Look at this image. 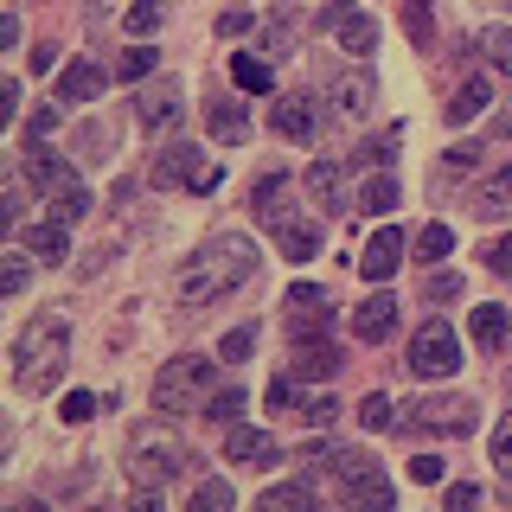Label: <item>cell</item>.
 <instances>
[{
    "mask_svg": "<svg viewBox=\"0 0 512 512\" xmlns=\"http://www.w3.org/2000/svg\"><path fill=\"white\" fill-rule=\"evenodd\" d=\"M250 276H256V244L237 237V231H224V237H212V244L180 269V301H186V308H212V301L237 295Z\"/></svg>",
    "mask_w": 512,
    "mask_h": 512,
    "instance_id": "obj_1",
    "label": "cell"
},
{
    "mask_svg": "<svg viewBox=\"0 0 512 512\" xmlns=\"http://www.w3.org/2000/svg\"><path fill=\"white\" fill-rule=\"evenodd\" d=\"M64 359H71V327L52 314H39V320H26L20 327V340H13V384L32 397H45L52 384L64 378Z\"/></svg>",
    "mask_w": 512,
    "mask_h": 512,
    "instance_id": "obj_2",
    "label": "cell"
},
{
    "mask_svg": "<svg viewBox=\"0 0 512 512\" xmlns=\"http://www.w3.org/2000/svg\"><path fill=\"white\" fill-rule=\"evenodd\" d=\"M26 180L39 186V199H45V212H52V224H71V218L90 212L84 180H77V173L64 167L58 154H45V141H32V148H26Z\"/></svg>",
    "mask_w": 512,
    "mask_h": 512,
    "instance_id": "obj_3",
    "label": "cell"
},
{
    "mask_svg": "<svg viewBox=\"0 0 512 512\" xmlns=\"http://www.w3.org/2000/svg\"><path fill=\"white\" fill-rule=\"evenodd\" d=\"M333 480H340V500L352 512H391V480L372 455H359V448H333Z\"/></svg>",
    "mask_w": 512,
    "mask_h": 512,
    "instance_id": "obj_4",
    "label": "cell"
},
{
    "mask_svg": "<svg viewBox=\"0 0 512 512\" xmlns=\"http://www.w3.org/2000/svg\"><path fill=\"white\" fill-rule=\"evenodd\" d=\"M205 384H212V359H173L154 372V410L167 416H186V410H205Z\"/></svg>",
    "mask_w": 512,
    "mask_h": 512,
    "instance_id": "obj_5",
    "label": "cell"
},
{
    "mask_svg": "<svg viewBox=\"0 0 512 512\" xmlns=\"http://www.w3.org/2000/svg\"><path fill=\"white\" fill-rule=\"evenodd\" d=\"M410 372L416 378H448L461 365V340H455V327L448 320H429V327H416V340H410Z\"/></svg>",
    "mask_w": 512,
    "mask_h": 512,
    "instance_id": "obj_6",
    "label": "cell"
},
{
    "mask_svg": "<svg viewBox=\"0 0 512 512\" xmlns=\"http://www.w3.org/2000/svg\"><path fill=\"white\" fill-rule=\"evenodd\" d=\"M218 180H224V173L199 148H186V141L154 160V186H186V192H199V199H205V192H218Z\"/></svg>",
    "mask_w": 512,
    "mask_h": 512,
    "instance_id": "obj_7",
    "label": "cell"
},
{
    "mask_svg": "<svg viewBox=\"0 0 512 512\" xmlns=\"http://www.w3.org/2000/svg\"><path fill=\"white\" fill-rule=\"evenodd\" d=\"M128 468H135L141 487H160V480H173L186 468V448L173 436H135V448H128Z\"/></svg>",
    "mask_w": 512,
    "mask_h": 512,
    "instance_id": "obj_8",
    "label": "cell"
},
{
    "mask_svg": "<svg viewBox=\"0 0 512 512\" xmlns=\"http://www.w3.org/2000/svg\"><path fill=\"white\" fill-rule=\"evenodd\" d=\"M474 404L468 397H429V404H410V429L423 436H474Z\"/></svg>",
    "mask_w": 512,
    "mask_h": 512,
    "instance_id": "obj_9",
    "label": "cell"
},
{
    "mask_svg": "<svg viewBox=\"0 0 512 512\" xmlns=\"http://www.w3.org/2000/svg\"><path fill=\"white\" fill-rule=\"evenodd\" d=\"M224 455L244 461V468H276L282 448H276V436H269V429H244V423H231V442H224Z\"/></svg>",
    "mask_w": 512,
    "mask_h": 512,
    "instance_id": "obj_10",
    "label": "cell"
},
{
    "mask_svg": "<svg viewBox=\"0 0 512 512\" xmlns=\"http://www.w3.org/2000/svg\"><path fill=\"white\" fill-rule=\"evenodd\" d=\"M397 263H404V231H397V224H384L372 244L359 250V276H365V282H384Z\"/></svg>",
    "mask_w": 512,
    "mask_h": 512,
    "instance_id": "obj_11",
    "label": "cell"
},
{
    "mask_svg": "<svg viewBox=\"0 0 512 512\" xmlns=\"http://www.w3.org/2000/svg\"><path fill=\"white\" fill-rule=\"evenodd\" d=\"M327 20H333V32H340L346 52H359V58H365V52H378V20H372V13H352L346 0H333Z\"/></svg>",
    "mask_w": 512,
    "mask_h": 512,
    "instance_id": "obj_12",
    "label": "cell"
},
{
    "mask_svg": "<svg viewBox=\"0 0 512 512\" xmlns=\"http://www.w3.org/2000/svg\"><path fill=\"white\" fill-rule=\"evenodd\" d=\"M352 333H359L365 346L391 340V333H397V295H365L359 314H352Z\"/></svg>",
    "mask_w": 512,
    "mask_h": 512,
    "instance_id": "obj_13",
    "label": "cell"
},
{
    "mask_svg": "<svg viewBox=\"0 0 512 512\" xmlns=\"http://www.w3.org/2000/svg\"><path fill=\"white\" fill-rule=\"evenodd\" d=\"M288 327H295L301 340L327 327V288H314V282H295V288H288Z\"/></svg>",
    "mask_w": 512,
    "mask_h": 512,
    "instance_id": "obj_14",
    "label": "cell"
},
{
    "mask_svg": "<svg viewBox=\"0 0 512 512\" xmlns=\"http://www.w3.org/2000/svg\"><path fill=\"white\" fill-rule=\"evenodd\" d=\"M314 128H320L314 96H308V90H288L282 103H276V135H288V141H314Z\"/></svg>",
    "mask_w": 512,
    "mask_h": 512,
    "instance_id": "obj_15",
    "label": "cell"
},
{
    "mask_svg": "<svg viewBox=\"0 0 512 512\" xmlns=\"http://www.w3.org/2000/svg\"><path fill=\"white\" fill-rule=\"evenodd\" d=\"M205 128L218 141H250V109L231 103V96H205Z\"/></svg>",
    "mask_w": 512,
    "mask_h": 512,
    "instance_id": "obj_16",
    "label": "cell"
},
{
    "mask_svg": "<svg viewBox=\"0 0 512 512\" xmlns=\"http://www.w3.org/2000/svg\"><path fill=\"white\" fill-rule=\"evenodd\" d=\"M308 192H314V199L320 205H327V212H346V160H314V167H308Z\"/></svg>",
    "mask_w": 512,
    "mask_h": 512,
    "instance_id": "obj_17",
    "label": "cell"
},
{
    "mask_svg": "<svg viewBox=\"0 0 512 512\" xmlns=\"http://www.w3.org/2000/svg\"><path fill=\"white\" fill-rule=\"evenodd\" d=\"M90 96H103V64L71 58L64 77H58V103H90Z\"/></svg>",
    "mask_w": 512,
    "mask_h": 512,
    "instance_id": "obj_18",
    "label": "cell"
},
{
    "mask_svg": "<svg viewBox=\"0 0 512 512\" xmlns=\"http://www.w3.org/2000/svg\"><path fill=\"white\" fill-rule=\"evenodd\" d=\"M288 372H295V378H333V372H340V352H333L327 340H301L295 359H288Z\"/></svg>",
    "mask_w": 512,
    "mask_h": 512,
    "instance_id": "obj_19",
    "label": "cell"
},
{
    "mask_svg": "<svg viewBox=\"0 0 512 512\" xmlns=\"http://www.w3.org/2000/svg\"><path fill=\"white\" fill-rule=\"evenodd\" d=\"M20 250H32L39 256V263H64V256H71V237H64V224H32V231H20Z\"/></svg>",
    "mask_w": 512,
    "mask_h": 512,
    "instance_id": "obj_20",
    "label": "cell"
},
{
    "mask_svg": "<svg viewBox=\"0 0 512 512\" xmlns=\"http://www.w3.org/2000/svg\"><path fill=\"white\" fill-rule=\"evenodd\" d=\"M180 90H173V84H160V90H148V96H141V128H148V135H160V128H173V122H180Z\"/></svg>",
    "mask_w": 512,
    "mask_h": 512,
    "instance_id": "obj_21",
    "label": "cell"
},
{
    "mask_svg": "<svg viewBox=\"0 0 512 512\" xmlns=\"http://www.w3.org/2000/svg\"><path fill=\"white\" fill-rule=\"evenodd\" d=\"M506 212H512V167L487 173L480 192H474V218H506Z\"/></svg>",
    "mask_w": 512,
    "mask_h": 512,
    "instance_id": "obj_22",
    "label": "cell"
},
{
    "mask_svg": "<svg viewBox=\"0 0 512 512\" xmlns=\"http://www.w3.org/2000/svg\"><path fill=\"white\" fill-rule=\"evenodd\" d=\"M256 512H320V500H314L308 480H288V487H269L263 500H256Z\"/></svg>",
    "mask_w": 512,
    "mask_h": 512,
    "instance_id": "obj_23",
    "label": "cell"
},
{
    "mask_svg": "<svg viewBox=\"0 0 512 512\" xmlns=\"http://www.w3.org/2000/svg\"><path fill=\"white\" fill-rule=\"evenodd\" d=\"M276 244H282L288 263H308V256H320V231L301 224V218H288V224H276Z\"/></svg>",
    "mask_w": 512,
    "mask_h": 512,
    "instance_id": "obj_24",
    "label": "cell"
},
{
    "mask_svg": "<svg viewBox=\"0 0 512 512\" xmlns=\"http://www.w3.org/2000/svg\"><path fill=\"white\" fill-rule=\"evenodd\" d=\"M231 77H237V90L263 96L269 84H276V64H269V58H250V52H231Z\"/></svg>",
    "mask_w": 512,
    "mask_h": 512,
    "instance_id": "obj_25",
    "label": "cell"
},
{
    "mask_svg": "<svg viewBox=\"0 0 512 512\" xmlns=\"http://www.w3.org/2000/svg\"><path fill=\"white\" fill-rule=\"evenodd\" d=\"M404 32L416 52H429L436 45V0H404Z\"/></svg>",
    "mask_w": 512,
    "mask_h": 512,
    "instance_id": "obj_26",
    "label": "cell"
},
{
    "mask_svg": "<svg viewBox=\"0 0 512 512\" xmlns=\"http://www.w3.org/2000/svg\"><path fill=\"white\" fill-rule=\"evenodd\" d=\"M480 109H487V84H480V77H468V84H455V96H448V109H442V116L461 128V122H474Z\"/></svg>",
    "mask_w": 512,
    "mask_h": 512,
    "instance_id": "obj_27",
    "label": "cell"
},
{
    "mask_svg": "<svg viewBox=\"0 0 512 512\" xmlns=\"http://www.w3.org/2000/svg\"><path fill=\"white\" fill-rule=\"evenodd\" d=\"M468 327H474V340L487 346V352H500V346H506V333H512V320H506V308H474Z\"/></svg>",
    "mask_w": 512,
    "mask_h": 512,
    "instance_id": "obj_28",
    "label": "cell"
},
{
    "mask_svg": "<svg viewBox=\"0 0 512 512\" xmlns=\"http://www.w3.org/2000/svg\"><path fill=\"white\" fill-rule=\"evenodd\" d=\"M352 205H359V212H391V205H397V180H391V173H378V180H365L359 186V199H352Z\"/></svg>",
    "mask_w": 512,
    "mask_h": 512,
    "instance_id": "obj_29",
    "label": "cell"
},
{
    "mask_svg": "<svg viewBox=\"0 0 512 512\" xmlns=\"http://www.w3.org/2000/svg\"><path fill=\"white\" fill-rule=\"evenodd\" d=\"M480 52H487L493 71H512V26H487L480 32Z\"/></svg>",
    "mask_w": 512,
    "mask_h": 512,
    "instance_id": "obj_30",
    "label": "cell"
},
{
    "mask_svg": "<svg viewBox=\"0 0 512 512\" xmlns=\"http://www.w3.org/2000/svg\"><path fill=\"white\" fill-rule=\"evenodd\" d=\"M448 250H455V231H448V224H429V231L416 237V263H442Z\"/></svg>",
    "mask_w": 512,
    "mask_h": 512,
    "instance_id": "obj_31",
    "label": "cell"
},
{
    "mask_svg": "<svg viewBox=\"0 0 512 512\" xmlns=\"http://www.w3.org/2000/svg\"><path fill=\"white\" fill-rule=\"evenodd\" d=\"M340 109L359 122L365 109H372V77H340Z\"/></svg>",
    "mask_w": 512,
    "mask_h": 512,
    "instance_id": "obj_32",
    "label": "cell"
},
{
    "mask_svg": "<svg viewBox=\"0 0 512 512\" xmlns=\"http://www.w3.org/2000/svg\"><path fill=\"white\" fill-rule=\"evenodd\" d=\"M186 512H231V487H224V480H199Z\"/></svg>",
    "mask_w": 512,
    "mask_h": 512,
    "instance_id": "obj_33",
    "label": "cell"
},
{
    "mask_svg": "<svg viewBox=\"0 0 512 512\" xmlns=\"http://www.w3.org/2000/svg\"><path fill=\"white\" fill-rule=\"evenodd\" d=\"M359 423H365V429H391V423H397V404H391L384 391H372V397L359 404Z\"/></svg>",
    "mask_w": 512,
    "mask_h": 512,
    "instance_id": "obj_34",
    "label": "cell"
},
{
    "mask_svg": "<svg viewBox=\"0 0 512 512\" xmlns=\"http://www.w3.org/2000/svg\"><path fill=\"white\" fill-rule=\"evenodd\" d=\"M122 26H128V32H135V39H148V32L160 26V0H135V7H128V13H122Z\"/></svg>",
    "mask_w": 512,
    "mask_h": 512,
    "instance_id": "obj_35",
    "label": "cell"
},
{
    "mask_svg": "<svg viewBox=\"0 0 512 512\" xmlns=\"http://www.w3.org/2000/svg\"><path fill=\"white\" fill-rule=\"evenodd\" d=\"M295 416H301V423H314V429H327L333 423V416H340V404H333V397H301V404H295Z\"/></svg>",
    "mask_w": 512,
    "mask_h": 512,
    "instance_id": "obj_36",
    "label": "cell"
},
{
    "mask_svg": "<svg viewBox=\"0 0 512 512\" xmlns=\"http://www.w3.org/2000/svg\"><path fill=\"white\" fill-rule=\"evenodd\" d=\"M205 416H212V423H237V416H244V391H212Z\"/></svg>",
    "mask_w": 512,
    "mask_h": 512,
    "instance_id": "obj_37",
    "label": "cell"
},
{
    "mask_svg": "<svg viewBox=\"0 0 512 512\" xmlns=\"http://www.w3.org/2000/svg\"><path fill=\"white\" fill-rule=\"evenodd\" d=\"M250 352H256V327H231L218 340V359H250Z\"/></svg>",
    "mask_w": 512,
    "mask_h": 512,
    "instance_id": "obj_38",
    "label": "cell"
},
{
    "mask_svg": "<svg viewBox=\"0 0 512 512\" xmlns=\"http://www.w3.org/2000/svg\"><path fill=\"white\" fill-rule=\"evenodd\" d=\"M26 256L32 250H13L7 256V269H0V295H20V288H26Z\"/></svg>",
    "mask_w": 512,
    "mask_h": 512,
    "instance_id": "obj_39",
    "label": "cell"
},
{
    "mask_svg": "<svg viewBox=\"0 0 512 512\" xmlns=\"http://www.w3.org/2000/svg\"><path fill=\"white\" fill-rule=\"evenodd\" d=\"M58 416H64V423H90V416H96V397H90V391H71Z\"/></svg>",
    "mask_w": 512,
    "mask_h": 512,
    "instance_id": "obj_40",
    "label": "cell"
},
{
    "mask_svg": "<svg viewBox=\"0 0 512 512\" xmlns=\"http://www.w3.org/2000/svg\"><path fill=\"white\" fill-rule=\"evenodd\" d=\"M493 461H500V474L512 480V410H506V423H500V436H493Z\"/></svg>",
    "mask_w": 512,
    "mask_h": 512,
    "instance_id": "obj_41",
    "label": "cell"
},
{
    "mask_svg": "<svg viewBox=\"0 0 512 512\" xmlns=\"http://www.w3.org/2000/svg\"><path fill=\"white\" fill-rule=\"evenodd\" d=\"M116 71H122V77H148V71H154V52H148V45H135V52H122Z\"/></svg>",
    "mask_w": 512,
    "mask_h": 512,
    "instance_id": "obj_42",
    "label": "cell"
},
{
    "mask_svg": "<svg viewBox=\"0 0 512 512\" xmlns=\"http://www.w3.org/2000/svg\"><path fill=\"white\" fill-rule=\"evenodd\" d=\"M52 128H58V103H45L39 116L26 122V148H32V141H45V135H52Z\"/></svg>",
    "mask_w": 512,
    "mask_h": 512,
    "instance_id": "obj_43",
    "label": "cell"
},
{
    "mask_svg": "<svg viewBox=\"0 0 512 512\" xmlns=\"http://www.w3.org/2000/svg\"><path fill=\"white\" fill-rule=\"evenodd\" d=\"M442 506H448V512H468V506H480V487H474V480H455Z\"/></svg>",
    "mask_w": 512,
    "mask_h": 512,
    "instance_id": "obj_44",
    "label": "cell"
},
{
    "mask_svg": "<svg viewBox=\"0 0 512 512\" xmlns=\"http://www.w3.org/2000/svg\"><path fill=\"white\" fill-rule=\"evenodd\" d=\"M487 269L493 276H512V237H493L487 244Z\"/></svg>",
    "mask_w": 512,
    "mask_h": 512,
    "instance_id": "obj_45",
    "label": "cell"
},
{
    "mask_svg": "<svg viewBox=\"0 0 512 512\" xmlns=\"http://www.w3.org/2000/svg\"><path fill=\"white\" fill-rule=\"evenodd\" d=\"M13 116H20V77L0 84V122H13Z\"/></svg>",
    "mask_w": 512,
    "mask_h": 512,
    "instance_id": "obj_46",
    "label": "cell"
},
{
    "mask_svg": "<svg viewBox=\"0 0 512 512\" xmlns=\"http://www.w3.org/2000/svg\"><path fill=\"white\" fill-rule=\"evenodd\" d=\"M122 512H160V487H135V500H128Z\"/></svg>",
    "mask_w": 512,
    "mask_h": 512,
    "instance_id": "obj_47",
    "label": "cell"
},
{
    "mask_svg": "<svg viewBox=\"0 0 512 512\" xmlns=\"http://www.w3.org/2000/svg\"><path fill=\"white\" fill-rule=\"evenodd\" d=\"M410 480H442V461L436 455H416L410 461Z\"/></svg>",
    "mask_w": 512,
    "mask_h": 512,
    "instance_id": "obj_48",
    "label": "cell"
},
{
    "mask_svg": "<svg viewBox=\"0 0 512 512\" xmlns=\"http://www.w3.org/2000/svg\"><path fill=\"white\" fill-rule=\"evenodd\" d=\"M288 404H295V384L276 378V384H269V410H288Z\"/></svg>",
    "mask_w": 512,
    "mask_h": 512,
    "instance_id": "obj_49",
    "label": "cell"
},
{
    "mask_svg": "<svg viewBox=\"0 0 512 512\" xmlns=\"http://www.w3.org/2000/svg\"><path fill=\"white\" fill-rule=\"evenodd\" d=\"M429 295H436V301H448V295H461V276H436V282H429Z\"/></svg>",
    "mask_w": 512,
    "mask_h": 512,
    "instance_id": "obj_50",
    "label": "cell"
},
{
    "mask_svg": "<svg viewBox=\"0 0 512 512\" xmlns=\"http://www.w3.org/2000/svg\"><path fill=\"white\" fill-rule=\"evenodd\" d=\"M244 26H250V13H224V20H218V32H224V39H237Z\"/></svg>",
    "mask_w": 512,
    "mask_h": 512,
    "instance_id": "obj_51",
    "label": "cell"
},
{
    "mask_svg": "<svg viewBox=\"0 0 512 512\" xmlns=\"http://www.w3.org/2000/svg\"><path fill=\"white\" fill-rule=\"evenodd\" d=\"M13 512H45V506H39V500H20V506H13Z\"/></svg>",
    "mask_w": 512,
    "mask_h": 512,
    "instance_id": "obj_52",
    "label": "cell"
},
{
    "mask_svg": "<svg viewBox=\"0 0 512 512\" xmlns=\"http://www.w3.org/2000/svg\"><path fill=\"white\" fill-rule=\"evenodd\" d=\"M84 512H109V506H84Z\"/></svg>",
    "mask_w": 512,
    "mask_h": 512,
    "instance_id": "obj_53",
    "label": "cell"
}]
</instances>
